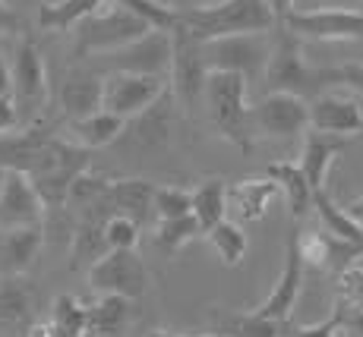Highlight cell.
Here are the masks:
<instances>
[{"label":"cell","mask_w":363,"mask_h":337,"mask_svg":"<svg viewBox=\"0 0 363 337\" xmlns=\"http://www.w3.org/2000/svg\"><path fill=\"white\" fill-rule=\"evenodd\" d=\"M313 208H316L319 221H323V227L329 230V234L341 236V240H347V243L363 246V230L354 224V217L347 215L345 208L335 205V199L325 193V186L323 189H313Z\"/></svg>","instance_id":"32"},{"label":"cell","mask_w":363,"mask_h":337,"mask_svg":"<svg viewBox=\"0 0 363 337\" xmlns=\"http://www.w3.org/2000/svg\"><path fill=\"white\" fill-rule=\"evenodd\" d=\"M351 145V136H332V132H319V130H306L303 132V149H300L297 167L306 177L310 189H323L329 167L335 161V154H341Z\"/></svg>","instance_id":"20"},{"label":"cell","mask_w":363,"mask_h":337,"mask_svg":"<svg viewBox=\"0 0 363 337\" xmlns=\"http://www.w3.org/2000/svg\"><path fill=\"white\" fill-rule=\"evenodd\" d=\"M247 76L228 73V69H208L202 86V108L208 123L234 142L237 149H253V123H250V101H247Z\"/></svg>","instance_id":"2"},{"label":"cell","mask_w":363,"mask_h":337,"mask_svg":"<svg viewBox=\"0 0 363 337\" xmlns=\"http://www.w3.org/2000/svg\"><path fill=\"white\" fill-rule=\"evenodd\" d=\"M177 25L190 38L212 41L225 38V35L269 32L278 23L265 0H218V4H199L177 10Z\"/></svg>","instance_id":"1"},{"label":"cell","mask_w":363,"mask_h":337,"mask_svg":"<svg viewBox=\"0 0 363 337\" xmlns=\"http://www.w3.org/2000/svg\"><path fill=\"white\" fill-rule=\"evenodd\" d=\"M143 224H136L127 215H108L104 217V243L108 249H136Z\"/></svg>","instance_id":"38"},{"label":"cell","mask_w":363,"mask_h":337,"mask_svg":"<svg viewBox=\"0 0 363 337\" xmlns=\"http://www.w3.org/2000/svg\"><path fill=\"white\" fill-rule=\"evenodd\" d=\"M111 180L108 177H101V173H92V171H82L79 177L69 183V193H67V202L64 205L69 208H76V212H86V208H92L95 202L101 199V193L108 189Z\"/></svg>","instance_id":"36"},{"label":"cell","mask_w":363,"mask_h":337,"mask_svg":"<svg viewBox=\"0 0 363 337\" xmlns=\"http://www.w3.org/2000/svg\"><path fill=\"white\" fill-rule=\"evenodd\" d=\"M253 132L269 139H300L310 130V101L291 92H269L250 104Z\"/></svg>","instance_id":"9"},{"label":"cell","mask_w":363,"mask_h":337,"mask_svg":"<svg viewBox=\"0 0 363 337\" xmlns=\"http://www.w3.org/2000/svg\"><path fill=\"white\" fill-rule=\"evenodd\" d=\"M60 110L67 120H82V117L101 110V76L92 69H73L60 82Z\"/></svg>","instance_id":"22"},{"label":"cell","mask_w":363,"mask_h":337,"mask_svg":"<svg viewBox=\"0 0 363 337\" xmlns=\"http://www.w3.org/2000/svg\"><path fill=\"white\" fill-rule=\"evenodd\" d=\"M86 319H89V306L79 303L69 293H60L51 306V325L57 331H64L67 337H86Z\"/></svg>","instance_id":"34"},{"label":"cell","mask_w":363,"mask_h":337,"mask_svg":"<svg viewBox=\"0 0 363 337\" xmlns=\"http://www.w3.org/2000/svg\"><path fill=\"white\" fill-rule=\"evenodd\" d=\"M291 331V319H262V315L243 312L228 325L231 337H288Z\"/></svg>","instance_id":"35"},{"label":"cell","mask_w":363,"mask_h":337,"mask_svg":"<svg viewBox=\"0 0 363 337\" xmlns=\"http://www.w3.org/2000/svg\"><path fill=\"white\" fill-rule=\"evenodd\" d=\"M130 303L127 297L117 293H101L99 303L89 306V319H86V334L89 337H123L130 325Z\"/></svg>","instance_id":"27"},{"label":"cell","mask_w":363,"mask_h":337,"mask_svg":"<svg viewBox=\"0 0 363 337\" xmlns=\"http://www.w3.org/2000/svg\"><path fill=\"white\" fill-rule=\"evenodd\" d=\"M174 114H177V101H174L171 88H164L149 108L139 110L136 117H130V120L123 123L121 139L127 145H133V149H143V152L162 149V145H167V139H171ZM121 139H117V142H121Z\"/></svg>","instance_id":"15"},{"label":"cell","mask_w":363,"mask_h":337,"mask_svg":"<svg viewBox=\"0 0 363 337\" xmlns=\"http://www.w3.org/2000/svg\"><path fill=\"white\" fill-rule=\"evenodd\" d=\"M89 287L95 293H117V297L139 299L149 290V271L136 249H108L86 268Z\"/></svg>","instance_id":"7"},{"label":"cell","mask_w":363,"mask_h":337,"mask_svg":"<svg viewBox=\"0 0 363 337\" xmlns=\"http://www.w3.org/2000/svg\"><path fill=\"white\" fill-rule=\"evenodd\" d=\"M278 195L281 189L272 177L240 180V183L228 186V212H234L240 221H259Z\"/></svg>","instance_id":"23"},{"label":"cell","mask_w":363,"mask_h":337,"mask_svg":"<svg viewBox=\"0 0 363 337\" xmlns=\"http://www.w3.org/2000/svg\"><path fill=\"white\" fill-rule=\"evenodd\" d=\"M104 252H108V243H104V217L101 215H79V227H76L73 246H69V268L73 271L89 268Z\"/></svg>","instance_id":"28"},{"label":"cell","mask_w":363,"mask_h":337,"mask_svg":"<svg viewBox=\"0 0 363 337\" xmlns=\"http://www.w3.org/2000/svg\"><path fill=\"white\" fill-rule=\"evenodd\" d=\"M152 193H155V183L149 180H111L101 199L82 215H127L136 224H145L152 215Z\"/></svg>","instance_id":"19"},{"label":"cell","mask_w":363,"mask_h":337,"mask_svg":"<svg viewBox=\"0 0 363 337\" xmlns=\"http://www.w3.org/2000/svg\"><path fill=\"white\" fill-rule=\"evenodd\" d=\"M265 4H269V10H272V16H275V23H281V19L288 16L291 10H294L297 0H265Z\"/></svg>","instance_id":"45"},{"label":"cell","mask_w":363,"mask_h":337,"mask_svg":"<svg viewBox=\"0 0 363 337\" xmlns=\"http://www.w3.org/2000/svg\"><path fill=\"white\" fill-rule=\"evenodd\" d=\"M294 243H297V256L303 262V268H313V271H341L363 256V246L341 240V236L329 234L325 227L319 230L294 227Z\"/></svg>","instance_id":"14"},{"label":"cell","mask_w":363,"mask_h":337,"mask_svg":"<svg viewBox=\"0 0 363 337\" xmlns=\"http://www.w3.org/2000/svg\"><path fill=\"white\" fill-rule=\"evenodd\" d=\"M190 215L196 217L202 230L228 217V183L218 177L202 180L196 189H190Z\"/></svg>","instance_id":"29"},{"label":"cell","mask_w":363,"mask_h":337,"mask_svg":"<svg viewBox=\"0 0 363 337\" xmlns=\"http://www.w3.org/2000/svg\"><path fill=\"white\" fill-rule=\"evenodd\" d=\"M108 73H139V76H162L167 79L171 67V32L167 29H149L139 38L127 41L123 47L108 54H99Z\"/></svg>","instance_id":"10"},{"label":"cell","mask_w":363,"mask_h":337,"mask_svg":"<svg viewBox=\"0 0 363 337\" xmlns=\"http://www.w3.org/2000/svg\"><path fill=\"white\" fill-rule=\"evenodd\" d=\"M152 215L155 217L190 215V189H184V186H155V193H152Z\"/></svg>","instance_id":"39"},{"label":"cell","mask_w":363,"mask_h":337,"mask_svg":"<svg viewBox=\"0 0 363 337\" xmlns=\"http://www.w3.org/2000/svg\"><path fill=\"white\" fill-rule=\"evenodd\" d=\"M19 123H23V120H19V110H16L13 95H0V132L16 130Z\"/></svg>","instance_id":"42"},{"label":"cell","mask_w":363,"mask_h":337,"mask_svg":"<svg viewBox=\"0 0 363 337\" xmlns=\"http://www.w3.org/2000/svg\"><path fill=\"white\" fill-rule=\"evenodd\" d=\"M26 337H67V334L57 331L51 321H32V325L26 328Z\"/></svg>","instance_id":"44"},{"label":"cell","mask_w":363,"mask_h":337,"mask_svg":"<svg viewBox=\"0 0 363 337\" xmlns=\"http://www.w3.org/2000/svg\"><path fill=\"white\" fill-rule=\"evenodd\" d=\"M41 246H45L41 224L0 230V275H26L38 258Z\"/></svg>","instance_id":"21"},{"label":"cell","mask_w":363,"mask_h":337,"mask_svg":"<svg viewBox=\"0 0 363 337\" xmlns=\"http://www.w3.org/2000/svg\"><path fill=\"white\" fill-rule=\"evenodd\" d=\"M145 32H149V25L136 13L104 0L99 10L73 25V51L76 57H99V54L117 51V47H123L127 41Z\"/></svg>","instance_id":"3"},{"label":"cell","mask_w":363,"mask_h":337,"mask_svg":"<svg viewBox=\"0 0 363 337\" xmlns=\"http://www.w3.org/2000/svg\"><path fill=\"white\" fill-rule=\"evenodd\" d=\"M345 309H347V303L338 297V299H335V306H332V312L325 315L323 321H316V325H297V328H291L288 337H341Z\"/></svg>","instance_id":"40"},{"label":"cell","mask_w":363,"mask_h":337,"mask_svg":"<svg viewBox=\"0 0 363 337\" xmlns=\"http://www.w3.org/2000/svg\"><path fill=\"white\" fill-rule=\"evenodd\" d=\"M171 32V67H167V88L180 110L193 114V108L202 104V86H206V60L196 38H190L177 23Z\"/></svg>","instance_id":"5"},{"label":"cell","mask_w":363,"mask_h":337,"mask_svg":"<svg viewBox=\"0 0 363 337\" xmlns=\"http://www.w3.org/2000/svg\"><path fill=\"white\" fill-rule=\"evenodd\" d=\"M45 221V202L38 189L26 173L6 171V180L0 186V230L32 227Z\"/></svg>","instance_id":"16"},{"label":"cell","mask_w":363,"mask_h":337,"mask_svg":"<svg viewBox=\"0 0 363 337\" xmlns=\"http://www.w3.org/2000/svg\"><path fill=\"white\" fill-rule=\"evenodd\" d=\"M196 236H202V227L196 224L193 215H180V217H158L155 230H152V240L167 256H177L186 243H193Z\"/></svg>","instance_id":"33"},{"label":"cell","mask_w":363,"mask_h":337,"mask_svg":"<svg viewBox=\"0 0 363 337\" xmlns=\"http://www.w3.org/2000/svg\"><path fill=\"white\" fill-rule=\"evenodd\" d=\"M4 180H6V167L0 164V186H4Z\"/></svg>","instance_id":"49"},{"label":"cell","mask_w":363,"mask_h":337,"mask_svg":"<svg viewBox=\"0 0 363 337\" xmlns=\"http://www.w3.org/2000/svg\"><path fill=\"white\" fill-rule=\"evenodd\" d=\"M265 177H272L281 189L284 202H288L291 221H303L306 212L313 208V189L306 183V177L300 173V167L294 161H275V164L265 167Z\"/></svg>","instance_id":"26"},{"label":"cell","mask_w":363,"mask_h":337,"mask_svg":"<svg viewBox=\"0 0 363 337\" xmlns=\"http://www.w3.org/2000/svg\"><path fill=\"white\" fill-rule=\"evenodd\" d=\"M145 337H190V334H177V331H149ZM193 337H231V334H193Z\"/></svg>","instance_id":"48"},{"label":"cell","mask_w":363,"mask_h":337,"mask_svg":"<svg viewBox=\"0 0 363 337\" xmlns=\"http://www.w3.org/2000/svg\"><path fill=\"white\" fill-rule=\"evenodd\" d=\"M16 25H19L16 13L10 10V4H6V0H0V35H10V32H16Z\"/></svg>","instance_id":"43"},{"label":"cell","mask_w":363,"mask_h":337,"mask_svg":"<svg viewBox=\"0 0 363 337\" xmlns=\"http://www.w3.org/2000/svg\"><path fill=\"white\" fill-rule=\"evenodd\" d=\"M262 82L269 92H291V95H319L325 88V69H313L303 60V45L297 35H291L281 25V32L272 38V51L262 69Z\"/></svg>","instance_id":"4"},{"label":"cell","mask_w":363,"mask_h":337,"mask_svg":"<svg viewBox=\"0 0 363 337\" xmlns=\"http://www.w3.org/2000/svg\"><path fill=\"white\" fill-rule=\"evenodd\" d=\"M338 297L351 309L363 312V262H351L338 271Z\"/></svg>","instance_id":"41"},{"label":"cell","mask_w":363,"mask_h":337,"mask_svg":"<svg viewBox=\"0 0 363 337\" xmlns=\"http://www.w3.org/2000/svg\"><path fill=\"white\" fill-rule=\"evenodd\" d=\"M281 25L300 41H360L363 13L357 6H329V10H291Z\"/></svg>","instance_id":"8"},{"label":"cell","mask_w":363,"mask_h":337,"mask_svg":"<svg viewBox=\"0 0 363 337\" xmlns=\"http://www.w3.org/2000/svg\"><path fill=\"white\" fill-rule=\"evenodd\" d=\"M10 95L16 101L19 120L35 117L48 101V69H45V57H41L38 45L32 38H23L16 45L10 63Z\"/></svg>","instance_id":"11"},{"label":"cell","mask_w":363,"mask_h":337,"mask_svg":"<svg viewBox=\"0 0 363 337\" xmlns=\"http://www.w3.org/2000/svg\"><path fill=\"white\" fill-rule=\"evenodd\" d=\"M123 123L117 114H108V110H95V114L82 117V120H67V130H69V142L82 145V149L95 152V149H108L121 139L123 132Z\"/></svg>","instance_id":"25"},{"label":"cell","mask_w":363,"mask_h":337,"mask_svg":"<svg viewBox=\"0 0 363 337\" xmlns=\"http://www.w3.org/2000/svg\"><path fill=\"white\" fill-rule=\"evenodd\" d=\"M108 4H117L123 10L136 13L149 29H174V23H177V10L158 4V0H108Z\"/></svg>","instance_id":"37"},{"label":"cell","mask_w":363,"mask_h":337,"mask_svg":"<svg viewBox=\"0 0 363 337\" xmlns=\"http://www.w3.org/2000/svg\"><path fill=\"white\" fill-rule=\"evenodd\" d=\"M199 47L206 69H228V73H240L247 79H259L272 51V38L269 32H243L199 41Z\"/></svg>","instance_id":"6"},{"label":"cell","mask_w":363,"mask_h":337,"mask_svg":"<svg viewBox=\"0 0 363 337\" xmlns=\"http://www.w3.org/2000/svg\"><path fill=\"white\" fill-rule=\"evenodd\" d=\"M0 95H10V67L0 57Z\"/></svg>","instance_id":"47"},{"label":"cell","mask_w":363,"mask_h":337,"mask_svg":"<svg viewBox=\"0 0 363 337\" xmlns=\"http://www.w3.org/2000/svg\"><path fill=\"white\" fill-rule=\"evenodd\" d=\"M310 130L332 136H363V108L347 92H323L310 101Z\"/></svg>","instance_id":"17"},{"label":"cell","mask_w":363,"mask_h":337,"mask_svg":"<svg viewBox=\"0 0 363 337\" xmlns=\"http://www.w3.org/2000/svg\"><path fill=\"white\" fill-rule=\"evenodd\" d=\"M86 337H89V334H86Z\"/></svg>","instance_id":"52"},{"label":"cell","mask_w":363,"mask_h":337,"mask_svg":"<svg viewBox=\"0 0 363 337\" xmlns=\"http://www.w3.org/2000/svg\"><path fill=\"white\" fill-rule=\"evenodd\" d=\"M345 212H347V215H351V217H354V224H357V227L363 230V195H360V199H354V202H351V205H347V208H345Z\"/></svg>","instance_id":"46"},{"label":"cell","mask_w":363,"mask_h":337,"mask_svg":"<svg viewBox=\"0 0 363 337\" xmlns=\"http://www.w3.org/2000/svg\"><path fill=\"white\" fill-rule=\"evenodd\" d=\"M303 262L297 256V243H294V227L288 234V246H284V265H281V275H278L272 293L262 299L259 306L247 309L253 315H262V319H291L297 309V299H300V287H303Z\"/></svg>","instance_id":"18"},{"label":"cell","mask_w":363,"mask_h":337,"mask_svg":"<svg viewBox=\"0 0 363 337\" xmlns=\"http://www.w3.org/2000/svg\"><path fill=\"white\" fill-rule=\"evenodd\" d=\"M357 10H360V13H363V0H360V4H357Z\"/></svg>","instance_id":"50"},{"label":"cell","mask_w":363,"mask_h":337,"mask_svg":"<svg viewBox=\"0 0 363 337\" xmlns=\"http://www.w3.org/2000/svg\"><path fill=\"white\" fill-rule=\"evenodd\" d=\"M341 337H354V334H341Z\"/></svg>","instance_id":"51"},{"label":"cell","mask_w":363,"mask_h":337,"mask_svg":"<svg viewBox=\"0 0 363 337\" xmlns=\"http://www.w3.org/2000/svg\"><path fill=\"white\" fill-rule=\"evenodd\" d=\"M82 171H89V149L69 142V139H60V145H57V152H54L51 164H48L41 173L29 177V180L35 183V189H38L45 208H64L69 183H73Z\"/></svg>","instance_id":"13"},{"label":"cell","mask_w":363,"mask_h":337,"mask_svg":"<svg viewBox=\"0 0 363 337\" xmlns=\"http://www.w3.org/2000/svg\"><path fill=\"white\" fill-rule=\"evenodd\" d=\"M35 287L26 275H0V328H29Z\"/></svg>","instance_id":"24"},{"label":"cell","mask_w":363,"mask_h":337,"mask_svg":"<svg viewBox=\"0 0 363 337\" xmlns=\"http://www.w3.org/2000/svg\"><path fill=\"white\" fill-rule=\"evenodd\" d=\"M104 0H45L38 6V29L45 32H64L73 29L79 19L95 13Z\"/></svg>","instance_id":"30"},{"label":"cell","mask_w":363,"mask_h":337,"mask_svg":"<svg viewBox=\"0 0 363 337\" xmlns=\"http://www.w3.org/2000/svg\"><path fill=\"white\" fill-rule=\"evenodd\" d=\"M202 236H206V243L212 246L215 252H218V258L228 265V268H237V265L243 262V256H247V234H243V227L237 221H218L212 224L208 230H202Z\"/></svg>","instance_id":"31"},{"label":"cell","mask_w":363,"mask_h":337,"mask_svg":"<svg viewBox=\"0 0 363 337\" xmlns=\"http://www.w3.org/2000/svg\"><path fill=\"white\" fill-rule=\"evenodd\" d=\"M167 88L162 76H139V73H104L101 76V110L130 120L145 110Z\"/></svg>","instance_id":"12"}]
</instances>
